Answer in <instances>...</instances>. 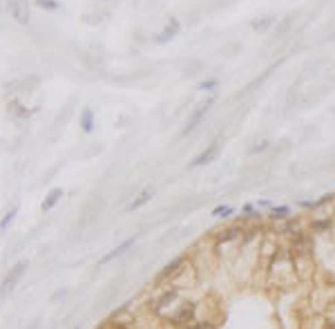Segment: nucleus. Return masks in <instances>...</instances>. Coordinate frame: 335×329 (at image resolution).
Returning <instances> with one entry per match:
<instances>
[{
	"label": "nucleus",
	"mask_w": 335,
	"mask_h": 329,
	"mask_svg": "<svg viewBox=\"0 0 335 329\" xmlns=\"http://www.w3.org/2000/svg\"><path fill=\"white\" fill-rule=\"evenodd\" d=\"M61 197H63V190H61V188H54L52 193H49L47 197H45V202H43V211H49V208H54V206H56V202H58Z\"/></svg>",
	"instance_id": "nucleus-11"
},
{
	"label": "nucleus",
	"mask_w": 335,
	"mask_h": 329,
	"mask_svg": "<svg viewBox=\"0 0 335 329\" xmlns=\"http://www.w3.org/2000/svg\"><path fill=\"white\" fill-rule=\"evenodd\" d=\"M270 215L272 217H288L290 208L288 206H275V208H270Z\"/></svg>",
	"instance_id": "nucleus-17"
},
{
	"label": "nucleus",
	"mask_w": 335,
	"mask_h": 329,
	"mask_svg": "<svg viewBox=\"0 0 335 329\" xmlns=\"http://www.w3.org/2000/svg\"><path fill=\"white\" fill-rule=\"evenodd\" d=\"M150 197H152V190H150V188H145V190H143V193H141V195H138V197H136V199H134V202H132V204H130V206H128V208H130V211H134V208L143 206V204H145V202H147V199H150Z\"/></svg>",
	"instance_id": "nucleus-13"
},
{
	"label": "nucleus",
	"mask_w": 335,
	"mask_h": 329,
	"mask_svg": "<svg viewBox=\"0 0 335 329\" xmlns=\"http://www.w3.org/2000/svg\"><path fill=\"white\" fill-rule=\"evenodd\" d=\"M134 240H136V238H128V240H125V242H121L116 248H112V251L107 253L105 257H101V260H98V266H105V264H110L112 260H116V257H119L121 253H125L130 247H132V244H134Z\"/></svg>",
	"instance_id": "nucleus-5"
},
{
	"label": "nucleus",
	"mask_w": 335,
	"mask_h": 329,
	"mask_svg": "<svg viewBox=\"0 0 335 329\" xmlns=\"http://www.w3.org/2000/svg\"><path fill=\"white\" fill-rule=\"evenodd\" d=\"M114 329H130V327H125V325H116Z\"/></svg>",
	"instance_id": "nucleus-25"
},
{
	"label": "nucleus",
	"mask_w": 335,
	"mask_h": 329,
	"mask_svg": "<svg viewBox=\"0 0 335 329\" xmlns=\"http://www.w3.org/2000/svg\"><path fill=\"white\" fill-rule=\"evenodd\" d=\"M190 329H214L212 323H199V325H192Z\"/></svg>",
	"instance_id": "nucleus-23"
},
{
	"label": "nucleus",
	"mask_w": 335,
	"mask_h": 329,
	"mask_svg": "<svg viewBox=\"0 0 335 329\" xmlns=\"http://www.w3.org/2000/svg\"><path fill=\"white\" fill-rule=\"evenodd\" d=\"M326 226H331V220H324V222H315V224H313V229H315V231H322V229H326Z\"/></svg>",
	"instance_id": "nucleus-22"
},
{
	"label": "nucleus",
	"mask_w": 335,
	"mask_h": 329,
	"mask_svg": "<svg viewBox=\"0 0 335 329\" xmlns=\"http://www.w3.org/2000/svg\"><path fill=\"white\" fill-rule=\"evenodd\" d=\"M270 25H272V18H262V20H255L253 29H257V32H266Z\"/></svg>",
	"instance_id": "nucleus-16"
},
{
	"label": "nucleus",
	"mask_w": 335,
	"mask_h": 329,
	"mask_svg": "<svg viewBox=\"0 0 335 329\" xmlns=\"http://www.w3.org/2000/svg\"><path fill=\"white\" fill-rule=\"evenodd\" d=\"M7 5L11 16L16 18V23L20 25L29 23V5H27V0H7Z\"/></svg>",
	"instance_id": "nucleus-1"
},
{
	"label": "nucleus",
	"mask_w": 335,
	"mask_h": 329,
	"mask_svg": "<svg viewBox=\"0 0 335 329\" xmlns=\"http://www.w3.org/2000/svg\"><path fill=\"white\" fill-rule=\"evenodd\" d=\"M179 266H183V257H177L174 262H170V264L161 271V278H170V275H174V271H177Z\"/></svg>",
	"instance_id": "nucleus-12"
},
{
	"label": "nucleus",
	"mask_w": 335,
	"mask_h": 329,
	"mask_svg": "<svg viewBox=\"0 0 335 329\" xmlns=\"http://www.w3.org/2000/svg\"><path fill=\"white\" fill-rule=\"evenodd\" d=\"M232 213H235V208H232V206H217L212 211V215L214 217H230Z\"/></svg>",
	"instance_id": "nucleus-15"
},
{
	"label": "nucleus",
	"mask_w": 335,
	"mask_h": 329,
	"mask_svg": "<svg viewBox=\"0 0 335 329\" xmlns=\"http://www.w3.org/2000/svg\"><path fill=\"white\" fill-rule=\"evenodd\" d=\"M210 103H212V99H210V101H205V103H201L199 108H197L195 112L190 114V119H188V123H186V126H183V132H181V135H190V132L195 130V128L199 126L201 121H203V117H205V112H208Z\"/></svg>",
	"instance_id": "nucleus-2"
},
{
	"label": "nucleus",
	"mask_w": 335,
	"mask_h": 329,
	"mask_svg": "<svg viewBox=\"0 0 335 329\" xmlns=\"http://www.w3.org/2000/svg\"><path fill=\"white\" fill-rule=\"evenodd\" d=\"M13 215H16V208H13V211H9V213H7V215H4V217H2V224H0V229H2V231H4V229H7V226H9V222H11V220H13Z\"/></svg>",
	"instance_id": "nucleus-21"
},
{
	"label": "nucleus",
	"mask_w": 335,
	"mask_h": 329,
	"mask_svg": "<svg viewBox=\"0 0 335 329\" xmlns=\"http://www.w3.org/2000/svg\"><path fill=\"white\" fill-rule=\"evenodd\" d=\"M174 300H177V291H174V289H170V291H165L163 296H161L159 300H156V305H154V311H161L165 305H170V302H174Z\"/></svg>",
	"instance_id": "nucleus-10"
},
{
	"label": "nucleus",
	"mask_w": 335,
	"mask_h": 329,
	"mask_svg": "<svg viewBox=\"0 0 335 329\" xmlns=\"http://www.w3.org/2000/svg\"><path fill=\"white\" fill-rule=\"evenodd\" d=\"M266 148H268V141H259V144H255L253 148L248 150V153H250V155H255V153H262V150H266Z\"/></svg>",
	"instance_id": "nucleus-20"
},
{
	"label": "nucleus",
	"mask_w": 335,
	"mask_h": 329,
	"mask_svg": "<svg viewBox=\"0 0 335 329\" xmlns=\"http://www.w3.org/2000/svg\"><path fill=\"white\" fill-rule=\"evenodd\" d=\"M36 7H40V9H47V11H56L58 9V2H56V0H36Z\"/></svg>",
	"instance_id": "nucleus-14"
},
{
	"label": "nucleus",
	"mask_w": 335,
	"mask_h": 329,
	"mask_svg": "<svg viewBox=\"0 0 335 329\" xmlns=\"http://www.w3.org/2000/svg\"><path fill=\"white\" fill-rule=\"evenodd\" d=\"M192 316H195V307L192 305H183L181 309H179V314H174L172 318H170V323L172 325H186L192 320Z\"/></svg>",
	"instance_id": "nucleus-6"
},
{
	"label": "nucleus",
	"mask_w": 335,
	"mask_h": 329,
	"mask_svg": "<svg viewBox=\"0 0 335 329\" xmlns=\"http://www.w3.org/2000/svg\"><path fill=\"white\" fill-rule=\"evenodd\" d=\"M11 108L16 110V117H20V119L29 117V110H27V108H22V105H18V103H11Z\"/></svg>",
	"instance_id": "nucleus-19"
},
{
	"label": "nucleus",
	"mask_w": 335,
	"mask_h": 329,
	"mask_svg": "<svg viewBox=\"0 0 335 329\" xmlns=\"http://www.w3.org/2000/svg\"><path fill=\"white\" fill-rule=\"evenodd\" d=\"M27 269V262H18L16 266H13L11 271H9V275L4 278L2 282V296H7V293H11V289L18 284V280L22 278V271Z\"/></svg>",
	"instance_id": "nucleus-3"
},
{
	"label": "nucleus",
	"mask_w": 335,
	"mask_h": 329,
	"mask_svg": "<svg viewBox=\"0 0 335 329\" xmlns=\"http://www.w3.org/2000/svg\"><path fill=\"white\" fill-rule=\"evenodd\" d=\"M80 128H83V132L94 130V112L89 108H85L83 112H80Z\"/></svg>",
	"instance_id": "nucleus-8"
},
{
	"label": "nucleus",
	"mask_w": 335,
	"mask_h": 329,
	"mask_svg": "<svg viewBox=\"0 0 335 329\" xmlns=\"http://www.w3.org/2000/svg\"><path fill=\"white\" fill-rule=\"evenodd\" d=\"M219 148H221L219 144H212L210 148H205L203 153L199 155V157H195V159L190 162V168H199V166H205V164L214 162V159L219 157Z\"/></svg>",
	"instance_id": "nucleus-4"
},
{
	"label": "nucleus",
	"mask_w": 335,
	"mask_h": 329,
	"mask_svg": "<svg viewBox=\"0 0 335 329\" xmlns=\"http://www.w3.org/2000/svg\"><path fill=\"white\" fill-rule=\"evenodd\" d=\"M67 296V291L63 289V291H58V293H54V300H61V298H65Z\"/></svg>",
	"instance_id": "nucleus-24"
},
{
	"label": "nucleus",
	"mask_w": 335,
	"mask_h": 329,
	"mask_svg": "<svg viewBox=\"0 0 335 329\" xmlns=\"http://www.w3.org/2000/svg\"><path fill=\"white\" fill-rule=\"evenodd\" d=\"M177 34H179V23H177V20H170V23L165 25L163 32L154 36V41H156V43H168V41H172Z\"/></svg>",
	"instance_id": "nucleus-7"
},
{
	"label": "nucleus",
	"mask_w": 335,
	"mask_h": 329,
	"mask_svg": "<svg viewBox=\"0 0 335 329\" xmlns=\"http://www.w3.org/2000/svg\"><path fill=\"white\" fill-rule=\"evenodd\" d=\"M217 83H219L217 79H205V81H201L197 87H199V90H212V87H217Z\"/></svg>",
	"instance_id": "nucleus-18"
},
{
	"label": "nucleus",
	"mask_w": 335,
	"mask_h": 329,
	"mask_svg": "<svg viewBox=\"0 0 335 329\" xmlns=\"http://www.w3.org/2000/svg\"><path fill=\"white\" fill-rule=\"evenodd\" d=\"M235 238H241V226H228V229H223L221 233H219V242H230V240Z\"/></svg>",
	"instance_id": "nucleus-9"
}]
</instances>
